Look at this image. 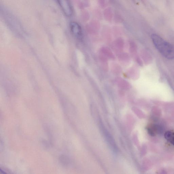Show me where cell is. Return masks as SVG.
I'll list each match as a JSON object with an SVG mask.
<instances>
[{"mask_svg":"<svg viewBox=\"0 0 174 174\" xmlns=\"http://www.w3.org/2000/svg\"><path fill=\"white\" fill-rule=\"evenodd\" d=\"M152 41L161 54L168 59L174 58V46L157 34L151 36Z\"/></svg>","mask_w":174,"mask_h":174,"instance_id":"cell-1","label":"cell"},{"mask_svg":"<svg viewBox=\"0 0 174 174\" xmlns=\"http://www.w3.org/2000/svg\"><path fill=\"white\" fill-rule=\"evenodd\" d=\"M64 14L68 17L72 15L73 13L72 5L69 0H56Z\"/></svg>","mask_w":174,"mask_h":174,"instance_id":"cell-2","label":"cell"},{"mask_svg":"<svg viewBox=\"0 0 174 174\" xmlns=\"http://www.w3.org/2000/svg\"><path fill=\"white\" fill-rule=\"evenodd\" d=\"M71 30L73 34L76 36H79L81 34V29L79 24L75 21L71 22L70 24Z\"/></svg>","mask_w":174,"mask_h":174,"instance_id":"cell-3","label":"cell"},{"mask_svg":"<svg viewBox=\"0 0 174 174\" xmlns=\"http://www.w3.org/2000/svg\"><path fill=\"white\" fill-rule=\"evenodd\" d=\"M165 138L168 142L174 146V131L166 132L165 134Z\"/></svg>","mask_w":174,"mask_h":174,"instance_id":"cell-4","label":"cell"},{"mask_svg":"<svg viewBox=\"0 0 174 174\" xmlns=\"http://www.w3.org/2000/svg\"><path fill=\"white\" fill-rule=\"evenodd\" d=\"M157 127H156L155 126H149L148 128V131H149L150 134L154 136L156 134H157Z\"/></svg>","mask_w":174,"mask_h":174,"instance_id":"cell-5","label":"cell"}]
</instances>
